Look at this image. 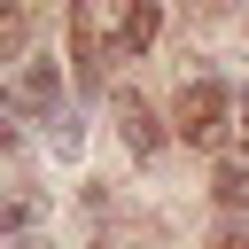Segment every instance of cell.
<instances>
[{"instance_id": "cell-8", "label": "cell", "mask_w": 249, "mask_h": 249, "mask_svg": "<svg viewBox=\"0 0 249 249\" xmlns=\"http://www.w3.org/2000/svg\"><path fill=\"white\" fill-rule=\"evenodd\" d=\"M210 249H249V226H226V233H218Z\"/></svg>"}, {"instance_id": "cell-7", "label": "cell", "mask_w": 249, "mask_h": 249, "mask_svg": "<svg viewBox=\"0 0 249 249\" xmlns=\"http://www.w3.org/2000/svg\"><path fill=\"white\" fill-rule=\"evenodd\" d=\"M47 148H54V156H78V148H86V124H78V109H70V101L47 117Z\"/></svg>"}, {"instance_id": "cell-10", "label": "cell", "mask_w": 249, "mask_h": 249, "mask_svg": "<svg viewBox=\"0 0 249 249\" xmlns=\"http://www.w3.org/2000/svg\"><path fill=\"white\" fill-rule=\"evenodd\" d=\"M241 132H249V93H241Z\"/></svg>"}, {"instance_id": "cell-4", "label": "cell", "mask_w": 249, "mask_h": 249, "mask_svg": "<svg viewBox=\"0 0 249 249\" xmlns=\"http://www.w3.org/2000/svg\"><path fill=\"white\" fill-rule=\"evenodd\" d=\"M117 140H124V148H132L140 163H148V156L163 148V124H156V109H148V101H140L132 86L117 93Z\"/></svg>"}, {"instance_id": "cell-3", "label": "cell", "mask_w": 249, "mask_h": 249, "mask_svg": "<svg viewBox=\"0 0 249 249\" xmlns=\"http://www.w3.org/2000/svg\"><path fill=\"white\" fill-rule=\"evenodd\" d=\"M70 70H78V86H86V93L109 78V47H101V23H93V8H86V0L70 8Z\"/></svg>"}, {"instance_id": "cell-5", "label": "cell", "mask_w": 249, "mask_h": 249, "mask_svg": "<svg viewBox=\"0 0 249 249\" xmlns=\"http://www.w3.org/2000/svg\"><path fill=\"white\" fill-rule=\"evenodd\" d=\"M109 23H117V47L124 54H148L156 47V0H109Z\"/></svg>"}, {"instance_id": "cell-1", "label": "cell", "mask_w": 249, "mask_h": 249, "mask_svg": "<svg viewBox=\"0 0 249 249\" xmlns=\"http://www.w3.org/2000/svg\"><path fill=\"white\" fill-rule=\"evenodd\" d=\"M226 117H233V93H226L218 78H187V86H179L171 124H179L187 148H218V140H226Z\"/></svg>"}, {"instance_id": "cell-2", "label": "cell", "mask_w": 249, "mask_h": 249, "mask_svg": "<svg viewBox=\"0 0 249 249\" xmlns=\"http://www.w3.org/2000/svg\"><path fill=\"white\" fill-rule=\"evenodd\" d=\"M54 109H62V70H54L47 54H31V62L16 70V86H8V117H39V124H47Z\"/></svg>"}, {"instance_id": "cell-6", "label": "cell", "mask_w": 249, "mask_h": 249, "mask_svg": "<svg viewBox=\"0 0 249 249\" xmlns=\"http://www.w3.org/2000/svg\"><path fill=\"white\" fill-rule=\"evenodd\" d=\"M210 195H218L226 210H249V156H226L218 179H210Z\"/></svg>"}, {"instance_id": "cell-9", "label": "cell", "mask_w": 249, "mask_h": 249, "mask_svg": "<svg viewBox=\"0 0 249 249\" xmlns=\"http://www.w3.org/2000/svg\"><path fill=\"white\" fill-rule=\"evenodd\" d=\"M8 249H54V241H39V233H31V226H23V233H16V241H8Z\"/></svg>"}]
</instances>
